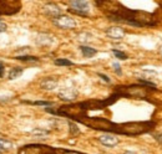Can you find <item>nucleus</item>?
<instances>
[{"mask_svg":"<svg viewBox=\"0 0 162 154\" xmlns=\"http://www.w3.org/2000/svg\"><path fill=\"white\" fill-rule=\"evenodd\" d=\"M31 134H34V136H47V134H49V132L45 130V129H40V128H37V129H34V130L31 132Z\"/></svg>","mask_w":162,"mask_h":154,"instance_id":"4468645a","label":"nucleus"},{"mask_svg":"<svg viewBox=\"0 0 162 154\" xmlns=\"http://www.w3.org/2000/svg\"><path fill=\"white\" fill-rule=\"evenodd\" d=\"M99 142L105 147H115L118 144V138L114 134H102L99 137Z\"/></svg>","mask_w":162,"mask_h":154,"instance_id":"39448f33","label":"nucleus"},{"mask_svg":"<svg viewBox=\"0 0 162 154\" xmlns=\"http://www.w3.org/2000/svg\"><path fill=\"white\" fill-rule=\"evenodd\" d=\"M81 52L85 57H92L94 55H96V50L92 47H89V46H81Z\"/></svg>","mask_w":162,"mask_h":154,"instance_id":"9d476101","label":"nucleus"},{"mask_svg":"<svg viewBox=\"0 0 162 154\" xmlns=\"http://www.w3.org/2000/svg\"><path fill=\"white\" fill-rule=\"evenodd\" d=\"M54 64L57 65V66H73V62L70 60H66V58H57L54 61Z\"/></svg>","mask_w":162,"mask_h":154,"instance_id":"ddd939ff","label":"nucleus"},{"mask_svg":"<svg viewBox=\"0 0 162 154\" xmlns=\"http://www.w3.org/2000/svg\"><path fill=\"white\" fill-rule=\"evenodd\" d=\"M77 40L80 42H89V41L92 40V35L87 34V33H81L77 35Z\"/></svg>","mask_w":162,"mask_h":154,"instance_id":"f8f14e48","label":"nucleus"},{"mask_svg":"<svg viewBox=\"0 0 162 154\" xmlns=\"http://www.w3.org/2000/svg\"><path fill=\"white\" fill-rule=\"evenodd\" d=\"M70 8H71V11L76 14L86 15L90 10V4L84 0H75V2H70Z\"/></svg>","mask_w":162,"mask_h":154,"instance_id":"f03ea898","label":"nucleus"},{"mask_svg":"<svg viewBox=\"0 0 162 154\" xmlns=\"http://www.w3.org/2000/svg\"><path fill=\"white\" fill-rule=\"evenodd\" d=\"M3 75H4V66L0 65V77H2Z\"/></svg>","mask_w":162,"mask_h":154,"instance_id":"412c9836","label":"nucleus"},{"mask_svg":"<svg viewBox=\"0 0 162 154\" xmlns=\"http://www.w3.org/2000/svg\"><path fill=\"white\" fill-rule=\"evenodd\" d=\"M0 154H3V153H2V152H0Z\"/></svg>","mask_w":162,"mask_h":154,"instance_id":"b1692460","label":"nucleus"},{"mask_svg":"<svg viewBox=\"0 0 162 154\" xmlns=\"http://www.w3.org/2000/svg\"><path fill=\"white\" fill-rule=\"evenodd\" d=\"M36 42L39 45H44V46H47V45H51L53 44V37L49 36L46 34H40L37 35L36 37Z\"/></svg>","mask_w":162,"mask_h":154,"instance_id":"6e6552de","label":"nucleus"},{"mask_svg":"<svg viewBox=\"0 0 162 154\" xmlns=\"http://www.w3.org/2000/svg\"><path fill=\"white\" fill-rule=\"evenodd\" d=\"M44 13L46 15H49V16L56 19V17H59L60 15H61V9H60L57 5H55V4H47V5L44 6Z\"/></svg>","mask_w":162,"mask_h":154,"instance_id":"423d86ee","label":"nucleus"},{"mask_svg":"<svg viewBox=\"0 0 162 154\" xmlns=\"http://www.w3.org/2000/svg\"><path fill=\"white\" fill-rule=\"evenodd\" d=\"M160 55H161V56H162V46H161V47H160Z\"/></svg>","mask_w":162,"mask_h":154,"instance_id":"5701e85b","label":"nucleus"},{"mask_svg":"<svg viewBox=\"0 0 162 154\" xmlns=\"http://www.w3.org/2000/svg\"><path fill=\"white\" fill-rule=\"evenodd\" d=\"M18 58H19V60H21V61H37V58H36V57H33V56H26V55H24V56H19Z\"/></svg>","mask_w":162,"mask_h":154,"instance_id":"dca6fc26","label":"nucleus"},{"mask_svg":"<svg viewBox=\"0 0 162 154\" xmlns=\"http://www.w3.org/2000/svg\"><path fill=\"white\" fill-rule=\"evenodd\" d=\"M6 24L4 23V21H0V34L2 33H4V31H6Z\"/></svg>","mask_w":162,"mask_h":154,"instance_id":"f3484780","label":"nucleus"},{"mask_svg":"<svg viewBox=\"0 0 162 154\" xmlns=\"http://www.w3.org/2000/svg\"><path fill=\"white\" fill-rule=\"evenodd\" d=\"M99 76H100L101 78H102L104 81H106V82H107V83H110V82H111V81H110V78H109L107 76H105V75H102V74H99Z\"/></svg>","mask_w":162,"mask_h":154,"instance_id":"aec40b11","label":"nucleus"},{"mask_svg":"<svg viewBox=\"0 0 162 154\" xmlns=\"http://www.w3.org/2000/svg\"><path fill=\"white\" fill-rule=\"evenodd\" d=\"M57 80L56 78H53V77H47V78H44L41 82H40V87L43 90H46V91H53L57 87Z\"/></svg>","mask_w":162,"mask_h":154,"instance_id":"0eeeda50","label":"nucleus"},{"mask_svg":"<svg viewBox=\"0 0 162 154\" xmlns=\"http://www.w3.org/2000/svg\"><path fill=\"white\" fill-rule=\"evenodd\" d=\"M124 154H136V153H134V152H125Z\"/></svg>","mask_w":162,"mask_h":154,"instance_id":"4be33fe9","label":"nucleus"},{"mask_svg":"<svg viewBox=\"0 0 162 154\" xmlns=\"http://www.w3.org/2000/svg\"><path fill=\"white\" fill-rule=\"evenodd\" d=\"M35 105H39V106H51L53 102H35Z\"/></svg>","mask_w":162,"mask_h":154,"instance_id":"6ab92c4d","label":"nucleus"},{"mask_svg":"<svg viewBox=\"0 0 162 154\" xmlns=\"http://www.w3.org/2000/svg\"><path fill=\"white\" fill-rule=\"evenodd\" d=\"M114 68H115V72H116L117 75H121V74H122V72H121V67H120L118 64H114Z\"/></svg>","mask_w":162,"mask_h":154,"instance_id":"a211bd4d","label":"nucleus"},{"mask_svg":"<svg viewBox=\"0 0 162 154\" xmlns=\"http://www.w3.org/2000/svg\"><path fill=\"white\" fill-rule=\"evenodd\" d=\"M23 71H24V70H23L21 67H15V68H13V70L9 72V80H15V78H18L19 76H21Z\"/></svg>","mask_w":162,"mask_h":154,"instance_id":"9b49d317","label":"nucleus"},{"mask_svg":"<svg viewBox=\"0 0 162 154\" xmlns=\"http://www.w3.org/2000/svg\"><path fill=\"white\" fill-rule=\"evenodd\" d=\"M125 30L120 26H111L106 30V35L112 40H122L125 37Z\"/></svg>","mask_w":162,"mask_h":154,"instance_id":"20e7f679","label":"nucleus"},{"mask_svg":"<svg viewBox=\"0 0 162 154\" xmlns=\"http://www.w3.org/2000/svg\"><path fill=\"white\" fill-rule=\"evenodd\" d=\"M112 52H114V55H115L117 58H120V60H126V58H127L126 54L121 52V51H117V50H112Z\"/></svg>","mask_w":162,"mask_h":154,"instance_id":"2eb2a0df","label":"nucleus"},{"mask_svg":"<svg viewBox=\"0 0 162 154\" xmlns=\"http://www.w3.org/2000/svg\"><path fill=\"white\" fill-rule=\"evenodd\" d=\"M59 98L66 101V102H73L77 98V91L74 87H64L59 91Z\"/></svg>","mask_w":162,"mask_h":154,"instance_id":"7ed1b4c3","label":"nucleus"},{"mask_svg":"<svg viewBox=\"0 0 162 154\" xmlns=\"http://www.w3.org/2000/svg\"><path fill=\"white\" fill-rule=\"evenodd\" d=\"M13 142H10V140H6L4 138H0V152L2 150H10V149H13Z\"/></svg>","mask_w":162,"mask_h":154,"instance_id":"1a4fd4ad","label":"nucleus"},{"mask_svg":"<svg viewBox=\"0 0 162 154\" xmlns=\"http://www.w3.org/2000/svg\"><path fill=\"white\" fill-rule=\"evenodd\" d=\"M54 24L60 27V29H65V30H69V29H75L76 27V21L67 15H60L59 17L54 19Z\"/></svg>","mask_w":162,"mask_h":154,"instance_id":"f257e3e1","label":"nucleus"}]
</instances>
